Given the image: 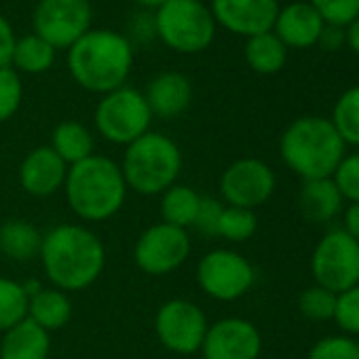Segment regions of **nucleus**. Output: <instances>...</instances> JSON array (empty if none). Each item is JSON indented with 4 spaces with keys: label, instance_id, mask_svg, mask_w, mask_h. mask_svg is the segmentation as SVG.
<instances>
[{
    "label": "nucleus",
    "instance_id": "obj_23",
    "mask_svg": "<svg viewBox=\"0 0 359 359\" xmlns=\"http://www.w3.org/2000/svg\"><path fill=\"white\" fill-rule=\"evenodd\" d=\"M43 235L26 220H7L0 226V252L18 262H28L41 254Z\"/></svg>",
    "mask_w": 359,
    "mask_h": 359
},
{
    "label": "nucleus",
    "instance_id": "obj_40",
    "mask_svg": "<svg viewBox=\"0 0 359 359\" xmlns=\"http://www.w3.org/2000/svg\"><path fill=\"white\" fill-rule=\"evenodd\" d=\"M344 32H346V45L359 55V18L353 20V22L344 28Z\"/></svg>",
    "mask_w": 359,
    "mask_h": 359
},
{
    "label": "nucleus",
    "instance_id": "obj_22",
    "mask_svg": "<svg viewBox=\"0 0 359 359\" xmlns=\"http://www.w3.org/2000/svg\"><path fill=\"white\" fill-rule=\"evenodd\" d=\"M93 135L79 121H62L51 133V148L68 165H76L93 154Z\"/></svg>",
    "mask_w": 359,
    "mask_h": 359
},
{
    "label": "nucleus",
    "instance_id": "obj_38",
    "mask_svg": "<svg viewBox=\"0 0 359 359\" xmlns=\"http://www.w3.org/2000/svg\"><path fill=\"white\" fill-rule=\"evenodd\" d=\"M317 45L323 49V51H338L346 45V32L344 28H338V26H323L321 34H319V41Z\"/></svg>",
    "mask_w": 359,
    "mask_h": 359
},
{
    "label": "nucleus",
    "instance_id": "obj_30",
    "mask_svg": "<svg viewBox=\"0 0 359 359\" xmlns=\"http://www.w3.org/2000/svg\"><path fill=\"white\" fill-rule=\"evenodd\" d=\"M298 311L309 321H317V323L330 321L334 319V311H336V294L313 283L300 292Z\"/></svg>",
    "mask_w": 359,
    "mask_h": 359
},
{
    "label": "nucleus",
    "instance_id": "obj_10",
    "mask_svg": "<svg viewBox=\"0 0 359 359\" xmlns=\"http://www.w3.org/2000/svg\"><path fill=\"white\" fill-rule=\"evenodd\" d=\"M208 327L210 323L203 309L184 298L163 302L154 315V332L158 342L177 355H193L201 351Z\"/></svg>",
    "mask_w": 359,
    "mask_h": 359
},
{
    "label": "nucleus",
    "instance_id": "obj_32",
    "mask_svg": "<svg viewBox=\"0 0 359 359\" xmlns=\"http://www.w3.org/2000/svg\"><path fill=\"white\" fill-rule=\"evenodd\" d=\"M24 100V85L20 79V72H15L11 66L0 68V123L15 116Z\"/></svg>",
    "mask_w": 359,
    "mask_h": 359
},
{
    "label": "nucleus",
    "instance_id": "obj_15",
    "mask_svg": "<svg viewBox=\"0 0 359 359\" xmlns=\"http://www.w3.org/2000/svg\"><path fill=\"white\" fill-rule=\"evenodd\" d=\"M210 11L216 26L250 39L273 30L279 3L277 0H212Z\"/></svg>",
    "mask_w": 359,
    "mask_h": 359
},
{
    "label": "nucleus",
    "instance_id": "obj_26",
    "mask_svg": "<svg viewBox=\"0 0 359 359\" xmlns=\"http://www.w3.org/2000/svg\"><path fill=\"white\" fill-rule=\"evenodd\" d=\"M53 62H55V49L39 34L32 32V34L18 39L13 57H11V68L15 72L43 74L53 66Z\"/></svg>",
    "mask_w": 359,
    "mask_h": 359
},
{
    "label": "nucleus",
    "instance_id": "obj_39",
    "mask_svg": "<svg viewBox=\"0 0 359 359\" xmlns=\"http://www.w3.org/2000/svg\"><path fill=\"white\" fill-rule=\"evenodd\" d=\"M357 243H359V203H351L344 212V226H342Z\"/></svg>",
    "mask_w": 359,
    "mask_h": 359
},
{
    "label": "nucleus",
    "instance_id": "obj_20",
    "mask_svg": "<svg viewBox=\"0 0 359 359\" xmlns=\"http://www.w3.org/2000/svg\"><path fill=\"white\" fill-rule=\"evenodd\" d=\"M49 353V332L28 317L7 330L0 342V359H47Z\"/></svg>",
    "mask_w": 359,
    "mask_h": 359
},
{
    "label": "nucleus",
    "instance_id": "obj_36",
    "mask_svg": "<svg viewBox=\"0 0 359 359\" xmlns=\"http://www.w3.org/2000/svg\"><path fill=\"white\" fill-rule=\"evenodd\" d=\"M222 212H224L222 201L212 199V197H201V205H199V212H197L193 229H197L201 235L218 237V226H220Z\"/></svg>",
    "mask_w": 359,
    "mask_h": 359
},
{
    "label": "nucleus",
    "instance_id": "obj_21",
    "mask_svg": "<svg viewBox=\"0 0 359 359\" xmlns=\"http://www.w3.org/2000/svg\"><path fill=\"white\" fill-rule=\"evenodd\" d=\"M28 319L41 325L47 332L62 330L72 319V302L66 292L57 287H41L30 296L28 302Z\"/></svg>",
    "mask_w": 359,
    "mask_h": 359
},
{
    "label": "nucleus",
    "instance_id": "obj_2",
    "mask_svg": "<svg viewBox=\"0 0 359 359\" xmlns=\"http://www.w3.org/2000/svg\"><path fill=\"white\" fill-rule=\"evenodd\" d=\"M133 68L131 41L114 30L91 28L68 49V70L87 91L106 95L125 85Z\"/></svg>",
    "mask_w": 359,
    "mask_h": 359
},
{
    "label": "nucleus",
    "instance_id": "obj_3",
    "mask_svg": "<svg viewBox=\"0 0 359 359\" xmlns=\"http://www.w3.org/2000/svg\"><path fill=\"white\" fill-rule=\"evenodd\" d=\"M127 184L121 165L104 154L72 165L66 175V201L85 222H104L121 212L127 199Z\"/></svg>",
    "mask_w": 359,
    "mask_h": 359
},
{
    "label": "nucleus",
    "instance_id": "obj_31",
    "mask_svg": "<svg viewBox=\"0 0 359 359\" xmlns=\"http://www.w3.org/2000/svg\"><path fill=\"white\" fill-rule=\"evenodd\" d=\"M306 359H359V342L346 334L323 336L311 346Z\"/></svg>",
    "mask_w": 359,
    "mask_h": 359
},
{
    "label": "nucleus",
    "instance_id": "obj_28",
    "mask_svg": "<svg viewBox=\"0 0 359 359\" xmlns=\"http://www.w3.org/2000/svg\"><path fill=\"white\" fill-rule=\"evenodd\" d=\"M30 296L24 283L0 277V332H7L28 317Z\"/></svg>",
    "mask_w": 359,
    "mask_h": 359
},
{
    "label": "nucleus",
    "instance_id": "obj_11",
    "mask_svg": "<svg viewBox=\"0 0 359 359\" xmlns=\"http://www.w3.org/2000/svg\"><path fill=\"white\" fill-rule=\"evenodd\" d=\"M89 0H39L32 15L34 34L45 39L55 51L70 49L91 30Z\"/></svg>",
    "mask_w": 359,
    "mask_h": 359
},
{
    "label": "nucleus",
    "instance_id": "obj_7",
    "mask_svg": "<svg viewBox=\"0 0 359 359\" xmlns=\"http://www.w3.org/2000/svg\"><path fill=\"white\" fill-rule=\"evenodd\" d=\"M93 123L97 133L106 142L129 146L131 142L150 131L152 112L146 104L144 93L123 85L102 95L95 106Z\"/></svg>",
    "mask_w": 359,
    "mask_h": 359
},
{
    "label": "nucleus",
    "instance_id": "obj_6",
    "mask_svg": "<svg viewBox=\"0 0 359 359\" xmlns=\"http://www.w3.org/2000/svg\"><path fill=\"white\" fill-rule=\"evenodd\" d=\"M154 34L175 53H201L216 39V20L203 0H169L152 18Z\"/></svg>",
    "mask_w": 359,
    "mask_h": 359
},
{
    "label": "nucleus",
    "instance_id": "obj_13",
    "mask_svg": "<svg viewBox=\"0 0 359 359\" xmlns=\"http://www.w3.org/2000/svg\"><path fill=\"white\" fill-rule=\"evenodd\" d=\"M277 187L275 171L260 158L245 156L231 163L220 175V195L226 205L256 210L264 205Z\"/></svg>",
    "mask_w": 359,
    "mask_h": 359
},
{
    "label": "nucleus",
    "instance_id": "obj_34",
    "mask_svg": "<svg viewBox=\"0 0 359 359\" xmlns=\"http://www.w3.org/2000/svg\"><path fill=\"white\" fill-rule=\"evenodd\" d=\"M323 24L346 28L359 18V0H309Z\"/></svg>",
    "mask_w": 359,
    "mask_h": 359
},
{
    "label": "nucleus",
    "instance_id": "obj_4",
    "mask_svg": "<svg viewBox=\"0 0 359 359\" xmlns=\"http://www.w3.org/2000/svg\"><path fill=\"white\" fill-rule=\"evenodd\" d=\"M346 146L330 118L300 116L287 125L279 140L283 163L302 180L332 177Z\"/></svg>",
    "mask_w": 359,
    "mask_h": 359
},
{
    "label": "nucleus",
    "instance_id": "obj_29",
    "mask_svg": "<svg viewBox=\"0 0 359 359\" xmlns=\"http://www.w3.org/2000/svg\"><path fill=\"white\" fill-rule=\"evenodd\" d=\"M258 231V218L252 210L243 208H231L224 205L220 226H218V237L231 241V243H243L252 239Z\"/></svg>",
    "mask_w": 359,
    "mask_h": 359
},
{
    "label": "nucleus",
    "instance_id": "obj_9",
    "mask_svg": "<svg viewBox=\"0 0 359 359\" xmlns=\"http://www.w3.org/2000/svg\"><path fill=\"white\" fill-rule=\"evenodd\" d=\"M256 281L252 262L235 250H212L197 264V283L214 300L233 302L243 298Z\"/></svg>",
    "mask_w": 359,
    "mask_h": 359
},
{
    "label": "nucleus",
    "instance_id": "obj_1",
    "mask_svg": "<svg viewBox=\"0 0 359 359\" xmlns=\"http://www.w3.org/2000/svg\"><path fill=\"white\" fill-rule=\"evenodd\" d=\"M41 262L47 279L62 292H81L93 285L106 266L102 239L81 224H60L43 237Z\"/></svg>",
    "mask_w": 359,
    "mask_h": 359
},
{
    "label": "nucleus",
    "instance_id": "obj_27",
    "mask_svg": "<svg viewBox=\"0 0 359 359\" xmlns=\"http://www.w3.org/2000/svg\"><path fill=\"white\" fill-rule=\"evenodd\" d=\"M330 121L344 146H359V85L346 89L336 100Z\"/></svg>",
    "mask_w": 359,
    "mask_h": 359
},
{
    "label": "nucleus",
    "instance_id": "obj_17",
    "mask_svg": "<svg viewBox=\"0 0 359 359\" xmlns=\"http://www.w3.org/2000/svg\"><path fill=\"white\" fill-rule=\"evenodd\" d=\"M323 26V20L311 3H290L279 7L273 32L287 49H309L317 45Z\"/></svg>",
    "mask_w": 359,
    "mask_h": 359
},
{
    "label": "nucleus",
    "instance_id": "obj_37",
    "mask_svg": "<svg viewBox=\"0 0 359 359\" xmlns=\"http://www.w3.org/2000/svg\"><path fill=\"white\" fill-rule=\"evenodd\" d=\"M15 43H18V36L13 32V26L9 24L5 15H0V68L11 66Z\"/></svg>",
    "mask_w": 359,
    "mask_h": 359
},
{
    "label": "nucleus",
    "instance_id": "obj_5",
    "mask_svg": "<svg viewBox=\"0 0 359 359\" xmlns=\"http://www.w3.org/2000/svg\"><path fill=\"white\" fill-rule=\"evenodd\" d=\"M121 171L129 191L144 197L163 195L182 171V152L165 133L148 131L125 146Z\"/></svg>",
    "mask_w": 359,
    "mask_h": 359
},
{
    "label": "nucleus",
    "instance_id": "obj_12",
    "mask_svg": "<svg viewBox=\"0 0 359 359\" xmlns=\"http://www.w3.org/2000/svg\"><path fill=\"white\" fill-rule=\"evenodd\" d=\"M191 256V239L184 229L165 222L146 229L133 248V260L146 275L163 277L177 271Z\"/></svg>",
    "mask_w": 359,
    "mask_h": 359
},
{
    "label": "nucleus",
    "instance_id": "obj_19",
    "mask_svg": "<svg viewBox=\"0 0 359 359\" xmlns=\"http://www.w3.org/2000/svg\"><path fill=\"white\" fill-rule=\"evenodd\" d=\"M344 199L332 177L302 180L298 191V212L306 222L325 224L342 212Z\"/></svg>",
    "mask_w": 359,
    "mask_h": 359
},
{
    "label": "nucleus",
    "instance_id": "obj_43",
    "mask_svg": "<svg viewBox=\"0 0 359 359\" xmlns=\"http://www.w3.org/2000/svg\"><path fill=\"white\" fill-rule=\"evenodd\" d=\"M357 342H359V340H357Z\"/></svg>",
    "mask_w": 359,
    "mask_h": 359
},
{
    "label": "nucleus",
    "instance_id": "obj_41",
    "mask_svg": "<svg viewBox=\"0 0 359 359\" xmlns=\"http://www.w3.org/2000/svg\"><path fill=\"white\" fill-rule=\"evenodd\" d=\"M135 3L142 5L144 9H154V11H156V9H161L165 3H169V0H135Z\"/></svg>",
    "mask_w": 359,
    "mask_h": 359
},
{
    "label": "nucleus",
    "instance_id": "obj_14",
    "mask_svg": "<svg viewBox=\"0 0 359 359\" xmlns=\"http://www.w3.org/2000/svg\"><path fill=\"white\" fill-rule=\"evenodd\" d=\"M203 359H260V330L243 317H224L210 323L201 344Z\"/></svg>",
    "mask_w": 359,
    "mask_h": 359
},
{
    "label": "nucleus",
    "instance_id": "obj_42",
    "mask_svg": "<svg viewBox=\"0 0 359 359\" xmlns=\"http://www.w3.org/2000/svg\"><path fill=\"white\" fill-rule=\"evenodd\" d=\"M271 359H277V357H271Z\"/></svg>",
    "mask_w": 359,
    "mask_h": 359
},
{
    "label": "nucleus",
    "instance_id": "obj_16",
    "mask_svg": "<svg viewBox=\"0 0 359 359\" xmlns=\"http://www.w3.org/2000/svg\"><path fill=\"white\" fill-rule=\"evenodd\" d=\"M68 169L51 146H39L20 165V184L32 197H51L64 189Z\"/></svg>",
    "mask_w": 359,
    "mask_h": 359
},
{
    "label": "nucleus",
    "instance_id": "obj_35",
    "mask_svg": "<svg viewBox=\"0 0 359 359\" xmlns=\"http://www.w3.org/2000/svg\"><path fill=\"white\" fill-rule=\"evenodd\" d=\"M334 184L340 191L342 199L351 203H359V152L344 154L338 163L334 175Z\"/></svg>",
    "mask_w": 359,
    "mask_h": 359
},
{
    "label": "nucleus",
    "instance_id": "obj_24",
    "mask_svg": "<svg viewBox=\"0 0 359 359\" xmlns=\"http://www.w3.org/2000/svg\"><path fill=\"white\" fill-rule=\"evenodd\" d=\"M199 205H201V195L195 189L187 184H173L171 189L163 193L161 218L165 224L187 231L195 224Z\"/></svg>",
    "mask_w": 359,
    "mask_h": 359
},
{
    "label": "nucleus",
    "instance_id": "obj_33",
    "mask_svg": "<svg viewBox=\"0 0 359 359\" xmlns=\"http://www.w3.org/2000/svg\"><path fill=\"white\" fill-rule=\"evenodd\" d=\"M334 321L346 336H359V283L336 294Z\"/></svg>",
    "mask_w": 359,
    "mask_h": 359
},
{
    "label": "nucleus",
    "instance_id": "obj_18",
    "mask_svg": "<svg viewBox=\"0 0 359 359\" xmlns=\"http://www.w3.org/2000/svg\"><path fill=\"white\" fill-rule=\"evenodd\" d=\"M152 116L173 118L182 114L193 102V85L182 72H161L156 74L144 93Z\"/></svg>",
    "mask_w": 359,
    "mask_h": 359
},
{
    "label": "nucleus",
    "instance_id": "obj_25",
    "mask_svg": "<svg viewBox=\"0 0 359 359\" xmlns=\"http://www.w3.org/2000/svg\"><path fill=\"white\" fill-rule=\"evenodd\" d=\"M243 53L248 66L258 74H277L287 60V47L275 36L273 30L250 36Z\"/></svg>",
    "mask_w": 359,
    "mask_h": 359
},
{
    "label": "nucleus",
    "instance_id": "obj_8",
    "mask_svg": "<svg viewBox=\"0 0 359 359\" xmlns=\"http://www.w3.org/2000/svg\"><path fill=\"white\" fill-rule=\"evenodd\" d=\"M311 273L317 285L340 294L359 283V243L344 231L325 233L313 250Z\"/></svg>",
    "mask_w": 359,
    "mask_h": 359
}]
</instances>
